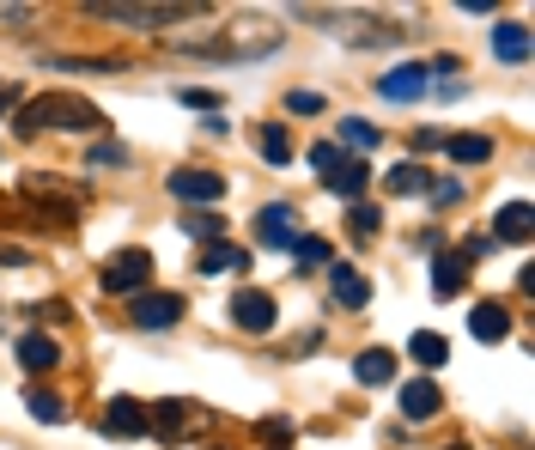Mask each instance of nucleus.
I'll use <instances>...</instances> for the list:
<instances>
[{"label":"nucleus","instance_id":"473e14b6","mask_svg":"<svg viewBox=\"0 0 535 450\" xmlns=\"http://www.w3.org/2000/svg\"><path fill=\"white\" fill-rule=\"evenodd\" d=\"M0 110H7V98H0Z\"/></svg>","mask_w":535,"mask_h":450},{"label":"nucleus","instance_id":"a878e982","mask_svg":"<svg viewBox=\"0 0 535 450\" xmlns=\"http://www.w3.org/2000/svg\"><path fill=\"white\" fill-rule=\"evenodd\" d=\"M292 262H298V268H317V262H329V244H323V238H298V244H292Z\"/></svg>","mask_w":535,"mask_h":450},{"label":"nucleus","instance_id":"7ed1b4c3","mask_svg":"<svg viewBox=\"0 0 535 450\" xmlns=\"http://www.w3.org/2000/svg\"><path fill=\"white\" fill-rule=\"evenodd\" d=\"M128 317H134V329H171L183 317V298L177 292H140Z\"/></svg>","mask_w":535,"mask_h":450},{"label":"nucleus","instance_id":"f03ea898","mask_svg":"<svg viewBox=\"0 0 535 450\" xmlns=\"http://www.w3.org/2000/svg\"><path fill=\"white\" fill-rule=\"evenodd\" d=\"M98 280H104V292H140V286L152 280V256H146V250H116Z\"/></svg>","mask_w":535,"mask_h":450},{"label":"nucleus","instance_id":"ddd939ff","mask_svg":"<svg viewBox=\"0 0 535 450\" xmlns=\"http://www.w3.org/2000/svg\"><path fill=\"white\" fill-rule=\"evenodd\" d=\"M323 183H329V195H359V189H365V165H359V159H335V165L323 171Z\"/></svg>","mask_w":535,"mask_h":450},{"label":"nucleus","instance_id":"39448f33","mask_svg":"<svg viewBox=\"0 0 535 450\" xmlns=\"http://www.w3.org/2000/svg\"><path fill=\"white\" fill-rule=\"evenodd\" d=\"M98 19H122V25H165V19H195L201 7H122V0H110V7H92Z\"/></svg>","mask_w":535,"mask_h":450},{"label":"nucleus","instance_id":"0eeeda50","mask_svg":"<svg viewBox=\"0 0 535 450\" xmlns=\"http://www.w3.org/2000/svg\"><path fill=\"white\" fill-rule=\"evenodd\" d=\"M104 432H116V438H146V432H152V420H146V408H140V402L116 396V402L104 408Z\"/></svg>","mask_w":535,"mask_h":450},{"label":"nucleus","instance_id":"9b49d317","mask_svg":"<svg viewBox=\"0 0 535 450\" xmlns=\"http://www.w3.org/2000/svg\"><path fill=\"white\" fill-rule=\"evenodd\" d=\"M463 280H469V262L463 256H438L432 262V292L438 298H456V292H463Z\"/></svg>","mask_w":535,"mask_h":450},{"label":"nucleus","instance_id":"f257e3e1","mask_svg":"<svg viewBox=\"0 0 535 450\" xmlns=\"http://www.w3.org/2000/svg\"><path fill=\"white\" fill-rule=\"evenodd\" d=\"M43 128H104V116H98L86 98L49 92V98H37V104L19 110V134H43Z\"/></svg>","mask_w":535,"mask_h":450},{"label":"nucleus","instance_id":"bb28decb","mask_svg":"<svg viewBox=\"0 0 535 450\" xmlns=\"http://www.w3.org/2000/svg\"><path fill=\"white\" fill-rule=\"evenodd\" d=\"M341 134L359 146V153H371V146H377V128H371V122H359V116H347V122H341Z\"/></svg>","mask_w":535,"mask_h":450},{"label":"nucleus","instance_id":"c85d7f7f","mask_svg":"<svg viewBox=\"0 0 535 450\" xmlns=\"http://www.w3.org/2000/svg\"><path fill=\"white\" fill-rule=\"evenodd\" d=\"M286 104H292V110H298V116H317V110H323V98H317V92H292V98H286Z\"/></svg>","mask_w":535,"mask_h":450},{"label":"nucleus","instance_id":"f8f14e48","mask_svg":"<svg viewBox=\"0 0 535 450\" xmlns=\"http://www.w3.org/2000/svg\"><path fill=\"white\" fill-rule=\"evenodd\" d=\"M262 244H274V250H292V244H298V232H292V207L274 201V207L262 213Z\"/></svg>","mask_w":535,"mask_h":450},{"label":"nucleus","instance_id":"6ab92c4d","mask_svg":"<svg viewBox=\"0 0 535 450\" xmlns=\"http://www.w3.org/2000/svg\"><path fill=\"white\" fill-rule=\"evenodd\" d=\"M250 256L238 250V244H207L201 250V274H232V268H244Z\"/></svg>","mask_w":535,"mask_h":450},{"label":"nucleus","instance_id":"5701e85b","mask_svg":"<svg viewBox=\"0 0 535 450\" xmlns=\"http://www.w3.org/2000/svg\"><path fill=\"white\" fill-rule=\"evenodd\" d=\"M426 183H432V177H426L420 165H396V171H390V195H426Z\"/></svg>","mask_w":535,"mask_h":450},{"label":"nucleus","instance_id":"9d476101","mask_svg":"<svg viewBox=\"0 0 535 450\" xmlns=\"http://www.w3.org/2000/svg\"><path fill=\"white\" fill-rule=\"evenodd\" d=\"M469 329H475V341H505L511 335V317H505V305H475V317H469Z\"/></svg>","mask_w":535,"mask_h":450},{"label":"nucleus","instance_id":"2eb2a0df","mask_svg":"<svg viewBox=\"0 0 535 450\" xmlns=\"http://www.w3.org/2000/svg\"><path fill=\"white\" fill-rule=\"evenodd\" d=\"M493 238H505V244H523V238H529V207H523V201L499 207V219H493Z\"/></svg>","mask_w":535,"mask_h":450},{"label":"nucleus","instance_id":"f3484780","mask_svg":"<svg viewBox=\"0 0 535 450\" xmlns=\"http://www.w3.org/2000/svg\"><path fill=\"white\" fill-rule=\"evenodd\" d=\"M55 359H61V353H55L49 335H19V365H25V371H49Z\"/></svg>","mask_w":535,"mask_h":450},{"label":"nucleus","instance_id":"b1692460","mask_svg":"<svg viewBox=\"0 0 535 450\" xmlns=\"http://www.w3.org/2000/svg\"><path fill=\"white\" fill-rule=\"evenodd\" d=\"M262 159H268V165H286V159H292V140H286V128H280V122H268V128H262Z\"/></svg>","mask_w":535,"mask_h":450},{"label":"nucleus","instance_id":"7c9ffc66","mask_svg":"<svg viewBox=\"0 0 535 450\" xmlns=\"http://www.w3.org/2000/svg\"><path fill=\"white\" fill-rule=\"evenodd\" d=\"M335 159H341V146H311V165H317V171H329Z\"/></svg>","mask_w":535,"mask_h":450},{"label":"nucleus","instance_id":"72a5a7b5","mask_svg":"<svg viewBox=\"0 0 535 450\" xmlns=\"http://www.w3.org/2000/svg\"><path fill=\"white\" fill-rule=\"evenodd\" d=\"M450 450H463V444H450Z\"/></svg>","mask_w":535,"mask_h":450},{"label":"nucleus","instance_id":"4468645a","mask_svg":"<svg viewBox=\"0 0 535 450\" xmlns=\"http://www.w3.org/2000/svg\"><path fill=\"white\" fill-rule=\"evenodd\" d=\"M359 384H390L396 378V353H384V347H371V353H359Z\"/></svg>","mask_w":535,"mask_h":450},{"label":"nucleus","instance_id":"aec40b11","mask_svg":"<svg viewBox=\"0 0 535 450\" xmlns=\"http://www.w3.org/2000/svg\"><path fill=\"white\" fill-rule=\"evenodd\" d=\"M408 353H414L420 365H450V341H444V335H432V329H420V335L408 341Z\"/></svg>","mask_w":535,"mask_h":450},{"label":"nucleus","instance_id":"20e7f679","mask_svg":"<svg viewBox=\"0 0 535 450\" xmlns=\"http://www.w3.org/2000/svg\"><path fill=\"white\" fill-rule=\"evenodd\" d=\"M426 73H432V67H420V61H402V67H390L384 80H377V92H384L390 104H414V98L426 92Z\"/></svg>","mask_w":535,"mask_h":450},{"label":"nucleus","instance_id":"2f4dec72","mask_svg":"<svg viewBox=\"0 0 535 450\" xmlns=\"http://www.w3.org/2000/svg\"><path fill=\"white\" fill-rule=\"evenodd\" d=\"M92 165L104 171V165H122V146H98V153H92Z\"/></svg>","mask_w":535,"mask_h":450},{"label":"nucleus","instance_id":"a211bd4d","mask_svg":"<svg viewBox=\"0 0 535 450\" xmlns=\"http://www.w3.org/2000/svg\"><path fill=\"white\" fill-rule=\"evenodd\" d=\"M450 159H456V165H487V159H493V140H487V134H456V140H450Z\"/></svg>","mask_w":535,"mask_h":450},{"label":"nucleus","instance_id":"412c9836","mask_svg":"<svg viewBox=\"0 0 535 450\" xmlns=\"http://www.w3.org/2000/svg\"><path fill=\"white\" fill-rule=\"evenodd\" d=\"M25 408H31V420H43V426H61V420H67L61 396H49V390H31V396H25Z\"/></svg>","mask_w":535,"mask_h":450},{"label":"nucleus","instance_id":"393cba45","mask_svg":"<svg viewBox=\"0 0 535 450\" xmlns=\"http://www.w3.org/2000/svg\"><path fill=\"white\" fill-rule=\"evenodd\" d=\"M183 232H189V238H207V244H219L225 219H219V213H195V219H183Z\"/></svg>","mask_w":535,"mask_h":450},{"label":"nucleus","instance_id":"cd10ccee","mask_svg":"<svg viewBox=\"0 0 535 450\" xmlns=\"http://www.w3.org/2000/svg\"><path fill=\"white\" fill-rule=\"evenodd\" d=\"M426 195H432L438 207H450V201H463V183H450V177H438V183H426Z\"/></svg>","mask_w":535,"mask_h":450},{"label":"nucleus","instance_id":"6e6552de","mask_svg":"<svg viewBox=\"0 0 535 450\" xmlns=\"http://www.w3.org/2000/svg\"><path fill=\"white\" fill-rule=\"evenodd\" d=\"M171 195H183V201H219L225 183L213 171H171Z\"/></svg>","mask_w":535,"mask_h":450},{"label":"nucleus","instance_id":"1a4fd4ad","mask_svg":"<svg viewBox=\"0 0 535 450\" xmlns=\"http://www.w3.org/2000/svg\"><path fill=\"white\" fill-rule=\"evenodd\" d=\"M438 408H444V396H438V384H432V378L402 384V414H408V420H432Z\"/></svg>","mask_w":535,"mask_h":450},{"label":"nucleus","instance_id":"c756f323","mask_svg":"<svg viewBox=\"0 0 535 450\" xmlns=\"http://www.w3.org/2000/svg\"><path fill=\"white\" fill-rule=\"evenodd\" d=\"M353 232H359V238L377 232V207H353Z\"/></svg>","mask_w":535,"mask_h":450},{"label":"nucleus","instance_id":"4be33fe9","mask_svg":"<svg viewBox=\"0 0 535 450\" xmlns=\"http://www.w3.org/2000/svg\"><path fill=\"white\" fill-rule=\"evenodd\" d=\"M335 298H341V305H365V298H371V286H365V280H359V274L341 262V268H335Z\"/></svg>","mask_w":535,"mask_h":450},{"label":"nucleus","instance_id":"423d86ee","mask_svg":"<svg viewBox=\"0 0 535 450\" xmlns=\"http://www.w3.org/2000/svg\"><path fill=\"white\" fill-rule=\"evenodd\" d=\"M232 323L250 329V335H268L274 329V298L268 292H238L232 298Z\"/></svg>","mask_w":535,"mask_h":450},{"label":"nucleus","instance_id":"dca6fc26","mask_svg":"<svg viewBox=\"0 0 535 450\" xmlns=\"http://www.w3.org/2000/svg\"><path fill=\"white\" fill-rule=\"evenodd\" d=\"M493 55L517 67V61L529 55V31H523V25H493Z\"/></svg>","mask_w":535,"mask_h":450}]
</instances>
